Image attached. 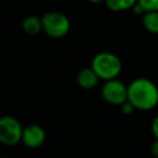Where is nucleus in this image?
I'll return each instance as SVG.
<instances>
[{
	"label": "nucleus",
	"mask_w": 158,
	"mask_h": 158,
	"mask_svg": "<svg viewBox=\"0 0 158 158\" xmlns=\"http://www.w3.org/2000/svg\"><path fill=\"white\" fill-rule=\"evenodd\" d=\"M120 110H121V112H122L123 115H131V114H133L135 107L132 106V104H131L130 101H125V102L120 106Z\"/></svg>",
	"instance_id": "12"
},
{
	"label": "nucleus",
	"mask_w": 158,
	"mask_h": 158,
	"mask_svg": "<svg viewBox=\"0 0 158 158\" xmlns=\"http://www.w3.org/2000/svg\"><path fill=\"white\" fill-rule=\"evenodd\" d=\"M22 30L28 36L38 35L42 31V22L41 17L36 15H28L22 20Z\"/></svg>",
	"instance_id": "8"
},
{
	"label": "nucleus",
	"mask_w": 158,
	"mask_h": 158,
	"mask_svg": "<svg viewBox=\"0 0 158 158\" xmlns=\"http://www.w3.org/2000/svg\"><path fill=\"white\" fill-rule=\"evenodd\" d=\"M157 57H158V53H157Z\"/></svg>",
	"instance_id": "18"
},
{
	"label": "nucleus",
	"mask_w": 158,
	"mask_h": 158,
	"mask_svg": "<svg viewBox=\"0 0 158 158\" xmlns=\"http://www.w3.org/2000/svg\"><path fill=\"white\" fill-rule=\"evenodd\" d=\"M46 141V132L44 130L36 123L27 125L22 130L21 142L28 148H38Z\"/></svg>",
	"instance_id": "6"
},
{
	"label": "nucleus",
	"mask_w": 158,
	"mask_h": 158,
	"mask_svg": "<svg viewBox=\"0 0 158 158\" xmlns=\"http://www.w3.org/2000/svg\"><path fill=\"white\" fill-rule=\"evenodd\" d=\"M98 83H99V78L90 67L83 68L77 75V84L84 90L94 89L98 85Z\"/></svg>",
	"instance_id": "7"
},
{
	"label": "nucleus",
	"mask_w": 158,
	"mask_h": 158,
	"mask_svg": "<svg viewBox=\"0 0 158 158\" xmlns=\"http://www.w3.org/2000/svg\"><path fill=\"white\" fill-rule=\"evenodd\" d=\"M1 158H7V157H1Z\"/></svg>",
	"instance_id": "17"
},
{
	"label": "nucleus",
	"mask_w": 158,
	"mask_h": 158,
	"mask_svg": "<svg viewBox=\"0 0 158 158\" xmlns=\"http://www.w3.org/2000/svg\"><path fill=\"white\" fill-rule=\"evenodd\" d=\"M42 31L52 38H62L70 30V21L67 15L59 11H48L41 17Z\"/></svg>",
	"instance_id": "3"
},
{
	"label": "nucleus",
	"mask_w": 158,
	"mask_h": 158,
	"mask_svg": "<svg viewBox=\"0 0 158 158\" xmlns=\"http://www.w3.org/2000/svg\"><path fill=\"white\" fill-rule=\"evenodd\" d=\"M132 10H133V12H135L136 15H143V14H144V10H143V9H142V7H141V6H139L137 2L133 5Z\"/></svg>",
	"instance_id": "15"
},
{
	"label": "nucleus",
	"mask_w": 158,
	"mask_h": 158,
	"mask_svg": "<svg viewBox=\"0 0 158 158\" xmlns=\"http://www.w3.org/2000/svg\"><path fill=\"white\" fill-rule=\"evenodd\" d=\"M142 25L149 33L158 35V11H149L142 15Z\"/></svg>",
	"instance_id": "9"
},
{
	"label": "nucleus",
	"mask_w": 158,
	"mask_h": 158,
	"mask_svg": "<svg viewBox=\"0 0 158 158\" xmlns=\"http://www.w3.org/2000/svg\"><path fill=\"white\" fill-rule=\"evenodd\" d=\"M90 68L95 72L99 79L105 81L116 79L122 70L121 59L111 52H100L94 56Z\"/></svg>",
	"instance_id": "2"
},
{
	"label": "nucleus",
	"mask_w": 158,
	"mask_h": 158,
	"mask_svg": "<svg viewBox=\"0 0 158 158\" xmlns=\"http://www.w3.org/2000/svg\"><path fill=\"white\" fill-rule=\"evenodd\" d=\"M137 4L144 10V12L158 11V0H137Z\"/></svg>",
	"instance_id": "11"
},
{
	"label": "nucleus",
	"mask_w": 158,
	"mask_h": 158,
	"mask_svg": "<svg viewBox=\"0 0 158 158\" xmlns=\"http://www.w3.org/2000/svg\"><path fill=\"white\" fill-rule=\"evenodd\" d=\"M151 130H152V133H153L154 138L158 139V115L153 118L152 125H151Z\"/></svg>",
	"instance_id": "13"
},
{
	"label": "nucleus",
	"mask_w": 158,
	"mask_h": 158,
	"mask_svg": "<svg viewBox=\"0 0 158 158\" xmlns=\"http://www.w3.org/2000/svg\"><path fill=\"white\" fill-rule=\"evenodd\" d=\"M101 96L107 104L121 106L127 101V86L118 79L107 80L101 88Z\"/></svg>",
	"instance_id": "5"
},
{
	"label": "nucleus",
	"mask_w": 158,
	"mask_h": 158,
	"mask_svg": "<svg viewBox=\"0 0 158 158\" xmlns=\"http://www.w3.org/2000/svg\"><path fill=\"white\" fill-rule=\"evenodd\" d=\"M151 154L153 158H158V139H154V142L151 146Z\"/></svg>",
	"instance_id": "14"
},
{
	"label": "nucleus",
	"mask_w": 158,
	"mask_h": 158,
	"mask_svg": "<svg viewBox=\"0 0 158 158\" xmlns=\"http://www.w3.org/2000/svg\"><path fill=\"white\" fill-rule=\"evenodd\" d=\"M136 2H137V0H105L106 7L114 12L130 10L133 7V5Z\"/></svg>",
	"instance_id": "10"
},
{
	"label": "nucleus",
	"mask_w": 158,
	"mask_h": 158,
	"mask_svg": "<svg viewBox=\"0 0 158 158\" xmlns=\"http://www.w3.org/2000/svg\"><path fill=\"white\" fill-rule=\"evenodd\" d=\"M127 101L135 110L149 111L158 105V86L148 78H136L127 86Z\"/></svg>",
	"instance_id": "1"
},
{
	"label": "nucleus",
	"mask_w": 158,
	"mask_h": 158,
	"mask_svg": "<svg viewBox=\"0 0 158 158\" xmlns=\"http://www.w3.org/2000/svg\"><path fill=\"white\" fill-rule=\"evenodd\" d=\"M91 4H100V2H105V0H88Z\"/></svg>",
	"instance_id": "16"
},
{
	"label": "nucleus",
	"mask_w": 158,
	"mask_h": 158,
	"mask_svg": "<svg viewBox=\"0 0 158 158\" xmlns=\"http://www.w3.org/2000/svg\"><path fill=\"white\" fill-rule=\"evenodd\" d=\"M23 127L20 121L12 116L0 117V143L4 146H16L21 141Z\"/></svg>",
	"instance_id": "4"
},
{
	"label": "nucleus",
	"mask_w": 158,
	"mask_h": 158,
	"mask_svg": "<svg viewBox=\"0 0 158 158\" xmlns=\"http://www.w3.org/2000/svg\"><path fill=\"white\" fill-rule=\"evenodd\" d=\"M0 158H1V156H0Z\"/></svg>",
	"instance_id": "19"
}]
</instances>
